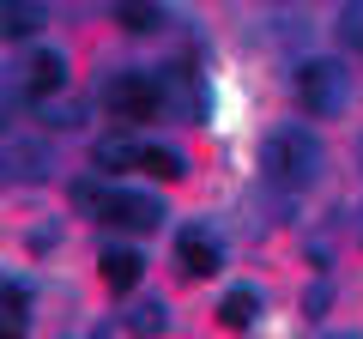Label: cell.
<instances>
[{
	"instance_id": "5",
	"label": "cell",
	"mask_w": 363,
	"mask_h": 339,
	"mask_svg": "<svg viewBox=\"0 0 363 339\" xmlns=\"http://www.w3.org/2000/svg\"><path fill=\"white\" fill-rule=\"evenodd\" d=\"M49 25V0H0V37L6 43H25Z\"/></svg>"
},
{
	"instance_id": "7",
	"label": "cell",
	"mask_w": 363,
	"mask_h": 339,
	"mask_svg": "<svg viewBox=\"0 0 363 339\" xmlns=\"http://www.w3.org/2000/svg\"><path fill=\"white\" fill-rule=\"evenodd\" d=\"M176 255H182V273H194V279H206V273H218V243H212L206 230H182V243H176Z\"/></svg>"
},
{
	"instance_id": "6",
	"label": "cell",
	"mask_w": 363,
	"mask_h": 339,
	"mask_svg": "<svg viewBox=\"0 0 363 339\" xmlns=\"http://www.w3.org/2000/svg\"><path fill=\"white\" fill-rule=\"evenodd\" d=\"M18 85H25V97H55L67 85V61L55 49H43V55H30L25 61V73H18Z\"/></svg>"
},
{
	"instance_id": "13",
	"label": "cell",
	"mask_w": 363,
	"mask_h": 339,
	"mask_svg": "<svg viewBox=\"0 0 363 339\" xmlns=\"http://www.w3.org/2000/svg\"><path fill=\"white\" fill-rule=\"evenodd\" d=\"M91 164H97V170H133V164H140V145H133V140H104L97 152H91Z\"/></svg>"
},
{
	"instance_id": "10",
	"label": "cell",
	"mask_w": 363,
	"mask_h": 339,
	"mask_svg": "<svg viewBox=\"0 0 363 339\" xmlns=\"http://www.w3.org/2000/svg\"><path fill=\"white\" fill-rule=\"evenodd\" d=\"M116 25L140 37V30H157V25H164V13H157V0H116Z\"/></svg>"
},
{
	"instance_id": "8",
	"label": "cell",
	"mask_w": 363,
	"mask_h": 339,
	"mask_svg": "<svg viewBox=\"0 0 363 339\" xmlns=\"http://www.w3.org/2000/svg\"><path fill=\"white\" fill-rule=\"evenodd\" d=\"M97 267H104V285L109 291H133L140 273H145V261L133 255V248H104V261H97Z\"/></svg>"
},
{
	"instance_id": "15",
	"label": "cell",
	"mask_w": 363,
	"mask_h": 339,
	"mask_svg": "<svg viewBox=\"0 0 363 339\" xmlns=\"http://www.w3.org/2000/svg\"><path fill=\"white\" fill-rule=\"evenodd\" d=\"M339 37H345L351 49H363V0H351L345 13H339Z\"/></svg>"
},
{
	"instance_id": "14",
	"label": "cell",
	"mask_w": 363,
	"mask_h": 339,
	"mask_svg": "<svg viewBox=\"0 0 363 339\" xmlns=\"http://www.w3.org/2000/svg\"><path fill=\"white\" fill-rule=\"evenodd\" d=\"M164 327H169V309H164V303H133V309H128V333H164Z\"/></svg>"
},
{
	"instance_id": "3",
	"label": "cell",
	"mask_w": 363,
	"mask_h": 339,
	"mask_svg": "<svg viewBox=\"0 0 363 339\" xmlns=\"http://www.w3.org/2000/svg\"><path fill=\"white\" fill-rule=\"evenodd\" d=\"M104 104L116 121H152L157 116V79L152 73H116L104 85Z\"/></svg>"
},
{
	"instance_id": "9",
	"label": "cell",
	"mask_w": 363,
	"mask_h": 339,
	"mask_svg": "<svg viewBox=\"0 0 363 339\" xmlns=\"http://www.w3.org/2000/svg\"><path fill=\"white\" fill-rule=\"evenodd\" d=\"M30 333V297L18 285H0V339H25Z\"/></svg>"
},
{
	"instance_id": "2",
	"label": "cell",
	"mask_w": 363,
	"mask_h": 339,
	"mask_svg": "<svg viewBox=\"0 0 363 339\" xmlns=\"http://www.w3.org/2000/svg\"><path fill=\"white\" fill-rule=\"evenodd\" d=\"M297 104L309 109L315 121H333L339 109L351 104V73L339 61H327V55H315V61L297 67Z\"/></svg>"
},
{
	"instance_id": "11",
	"label": "cell",
	"mask_w": 363,
	"mask_h": 339,
	"mask_svg": "<svg viewBox=\"0 0 363 339\" xmlns=\"http://www.w3.org/2000/svg\"><path fill=\"white\" fill-rule=\"evenodd\" d=\"M255 315H260V297H255L248 285H236L230 297L218 303V321H224V327H255Z\"/></svg>"
},
{
	"instance_id": "12",
	"label": "cell",
	"mask_w": 363,
	"mask_h": 339,
	"mask_svg": "<svg viewBox=\"0 0 363 339\" xmlns=\"http://www.w3.org/2000/svg\"><path fill=\"white\" fill-rule=\"evenodd\" d=\"M140 170H152V176H164V182H176V176H188V164H182L169 145H140Z\"/></svg>"
},
{
	"instance_id": "4",
	"label": "cell",
	"mask_w": 363,
	"mask_h": 339,
	"mask_svg": "<svg viewBox=\"0 0 363 339\" xmlns=\"http://www.w3.org/2000/svg\"><path fill=\"white\" fill-rule=\"evenodd\" d=\"M91 200V206L104 212L109 224H121V230H152L157 218H164V206H157L152 194H133V188H109V194H79Z\"/></svg>"
},
{
	"instance_id": "16",
	"label": "cell",
	"mask_w": 363,
	"mask_h": 339,
	"mask_svg": "<svg viewBox=\"0 0 363 339\" xmlns=\"http://www.w3.org/2000/svg\"><path fill=\"white\" fill-rule=\"evenodd\" d=\"M91 339H109V333H91Z\"/></svg>"
},
{
	"instance_id": "1",
	"label": "cell",
	"mask_w": 363,
	"mask_h": 339,
	"mask_svg": "<svg viewBox=\"0 0 363 339\" xmlns=\"http://www.w3.org/2000/svg\"><path fill=\"white\" fill-rule=\"evenodd\" d=\"M260 170H267V182H279V188H309L315 176H321V140L303 133V128L267 133V145H260Z\"/></svg>"
}]
</instances>
